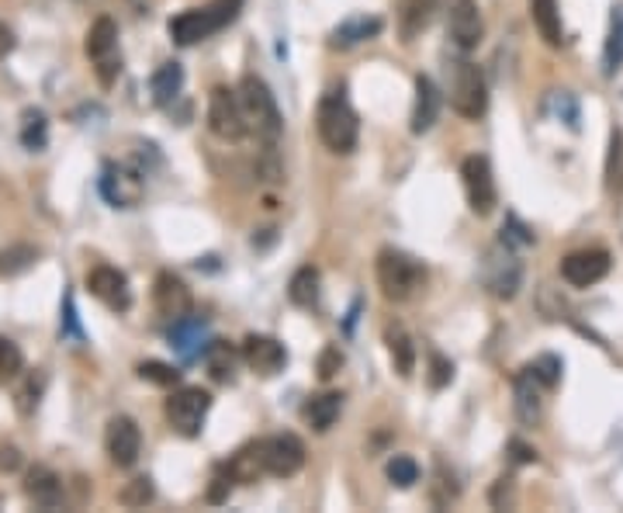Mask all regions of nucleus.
<instances>
[{
	"label": "nucleus",
	"instance_id": "41",
	"mask_svg": "<svg viewBox=\"0 0 623 513\" xmlns=\"http://www.w3.org/2000/svg\"><path fill=\"white\" fill-rule=\"evenodd\" d=\"M502 243H510L513 250H520V247H531L534 237L526 232V226L520 219H506V226H502Z\"/></svg>",
	"mask_w": 623,
	"mask_h": 513
},
{
	"label": "nucleus",
	"instance_id": "42",
	"mask_svg": "<svg viewBox=\"0 0 623 513\" xmlns=\"http://www.w3.org/2000/svg\"><path fill=\"white\" fill-rule=\"evenodd\" d=\"M450 379H453V364L447 358H440V354H429V385L444 389Z\"/></svg>",
	"mask_w": 623,
	"mask_h": 513
},
{
	"label": "nucleus",
	"instance_id": "38",
	"mask_svg": "<svg viewBox=\"0 0 623 513\" xmlns=\"http://www.w3.org/2000/svg\"><path fill=\"white\" fill-rule=\"evenodd\" d=\"M21 143L29 150L45 146V114L42 111H25V125H21Z\"/></svg>",
	"mask_w": 623,
	"mask_h": 513
},
{
	"label": "nucleus",
	"instance_id": "48",
	"mask_svg": "<svg viewBox=\"0 0 623 513\" xmlns=\"http://www.w3.org/2000/svg\"><path fill=\"white\" fill-rule=\"evenodd\" d=\"M8 53H14V32L0 21V59H4Z\"/></svg>",
	"mask_w": 623,
	"mask_h": 513
},
{
	"label": "nucleus",
	"instance_id": "33",
	"mask_svg": "<svg viewBox=\"0 0 623 513\" xmlns=\"http://www.w3.org/2000/svg\"><path fill=\"white\" fill-rule=\"evenodd\" d=\"M603 63H606V74H616V69L623 66V4H613Z\"/></svg>",
	"mask_w": 623,
	"mask_h": 513
},
{
	"label": "nucleus",
	"instance_id": "47",
	"mask_svg": "<svg viewBox=\"0 0 623 513\" xmlns=\"http://www.w3.org/2000/svg\"><path fill=\"white\" fill-rule=\"evenodd\" d=\"M18 465H21L18 448H0V472H14Z\"/></svg>",
	"mask_w": 623,
	"mask_h": 513
},
{
	"label": "nucleus",
	"instance_id": "29",
	"mask_svg": "<svg viewBox=\"0 0 623 513\" xmlns=\"http://www.w3.org/2000/svg\"><path fill=\"white\" fill-rule=\"evenodd\" d=\"M236 361H239V354L226 340H211L205 347V364H208V375L215 382H232L236 379Z\"/></svg>",
	"mask_w": 623,
	"mask_h": 513
},
{
	"label": "nucleus",
	"instance_id": "1",
	"mask_svg": "<svg viewBox=\"0 0 623 513\" xmlns=\"http://www.w3.org/2000/svg\"><path fill=\"white\" fill-rule=\"evenodd\" d=\"M243 11V0H208L205 8H190L177 18H171V39L177 45H198L211 35H219L222 29H229L232 21Z\"/></svg>",
	"mask_w": 623,
	"mask_h": 513
},
{
	"label": "nucleus",
	"instance_id": "27",
	"mask_svg": "<svg viewBox=\"0 0 623 513\" xmlns=\"http://www.w3.org/2000/svg\"><path fill=\"white\" fill-rule=\"evenodd\" d=\"M381 29H385L381 25V18H350V21H343V25L332 29L329 42L340 45V50H350V45H357V42H368V39L381 35Z\"/></svg>",
	"mask_w": 623,
	"mask_h": 513
},
{
	"label": "nucleus",
	"instance_id": "6",
	"mask_svg": "<svg viewBox=\"0 0 623 513\" xmlns=\"http://www.w3.org/2000/svg\"><path fill=\"white\" fill-rule=\"evenodd\" d=\"M87 59L94 63V74H98V80L105 87H111L118 80V74H122V53H118V25L111 18H98L87 32Z\"/></svg>",
	"mask_w": 623,
	"mask_h": 513
},
{
	"label": "nucleus",
	"instance_id": "34",
	"mask_svg": "<svg viewBox=\"0 0 623 513\" xmlns=\"http://www.w3.org/2000/svg\"><path fill=\"white\" fill-rule=\"evenodd\" d=\"M606 188L610 192H623V132L613 129L610 135V153H606Z\"/></svg>",
	"mask_w": 623,
	"mask_h": 513
},
{
	"label": "nucleus",
	"instance_id": "9",
	"mask_svg": "<svg viewBox=\"0 0 623 513\" xmlns=\"http://www.w3.org/2000/svg\"><path fill=\"white\" fill-rule=\"evenodd\" d=\"M208 129L226 139V143H239L250 129L243 119V105H239V95L229 87H215L208 95Z\"/></svg>",
	"mask_w": 623,
	"mask_h": 513
},
{
	"label": "nucleus",
	"instance_id": "25",
	"mask_svg": "<svg viewBox=\"0 0 623 513\" xmlns=\"http://www.w3.org/2000/svg\"><path fill=\"white\" fill-rule=\"evenodd\" d=\"M340 410H343V395H340V392H323V395H312L302 413H305V419H308L312 430L326 434V430L340 419Z\"/></svg>",
	"mask_w": 623,
	"mask_h": 513
},
{
	"label": "nucleus",
	"instance_id": "32",
	"mask_svg": "<svg viewBox=\"0 0 623 513\" xmlns=\"http://www.w3.org/2000/svg\"><path fill=\"white\" fill-rule=\"evenodd\" d=\"M232 482H256V476H263V465H260V440L256 445H247L243 451H236L232 461L226 465Z\"/></svg>",
	"mask_w": 623,
	"mask_h": 513
},
{
	"label": "nucleus",
	"instance_id": "23",
	"mask_svg": "<svg viewBox=\"0 0 623 513\" xmlns=\"http://www.w3.org/2000/svg\"><path fill=\"white\" fill-rule=\"evenodd\" d=\"M25 496L42 510H56L63 503V479L53 469H45V465H35L25 476Z\"/></svg>",
	"mask_w": 623,
	"mask_h": 513
},
{
	"label": "nucleus",
	"instance_id": "44",
	"mask_svg": "<svg viewBox=\"0 0 623 513\" xmlns=\"http://www.w3.org/2000/svg\"><path fill=\"white\" fill-rule=\"evenodd\" d=\"M39 395H42V379H39V382L29 379L25 389L18 392V410H21V413H32V410L39 406Z\"/></svg>",
	"mask_w": 623,
	"mask_h": 513
},
{
	"label": "nucleus",
	"instance_id": "20",
	"mask_svg": "<svg viewBox=\"0 0 623 513\" xmlns=\"http://www.w3.org/2000/svg\"><path fill=\"white\" fill-rule=\"evenodd\" d=\"M547 385L534 375L531 364H526L516 382H513V392H516V416L523 419V424H540V416H544V400H540V392Z\"/></svg>",
	"mask_w": 623,
	"mask_h": 513
},
{
	"label": "nucleus",
	"instance_id": "43",
	"mask_svg": "<svg viewBox=\"0 0 623 513\" xmlns=\"http://www.w3.org/2000/svg\"><path fill=\"white\" fill-rule=\"evenodd\" d=\"M340 364H343V354L337 351V347H326L323 358H319V379H323V382H329V379L340 371Z\"/></svg>",
	"mask_w": 623,
	"mask_h": 513
},
{
	"label": "nucleus",
	"instance_id": "8",
	"mask_svg": "<svg viewBox=\"0 0 623 513\" xmlns=\"http://www.w3.org/2000/svg\"><path fill=\"white\" fill-rule=\"evenodd\" d=\"M482 282L495 298H513L520 292L523 282V264L516 261V250L510 243H495L485 253V264H482Z\"/></svg>",
	"mask_w": 623,
	"mask_h": 513
},
{
	"label": "nucleus",
	"instance_id": "13",
	"mask_svg": "<svg viewBox=\"0 0 623 513\" xmlns=\"http://www.w3.org/2000/svg\"><path fill=\"white\" fill-rule=\"evenodd\" d=\"M87 288L94 298H101L111 313H129L132 309V288H129V277L118 271V268H90L87 271Z\"/></svg>",
	"mask_w": 623,
	"mask_h": 513
},
{
	"label": "nucleus",
	"instance_id": "18",
	"mask_svg": "<svg viewBox=\"0 0 623 513\" xmlns=\"http://www.w3.org/2000/svg\"><path fill=\"white\" fill-rule=\"evenodd\" d=\"M153 306L166 319H184L190 313V306H195V298H190V288L181 282L177 274L160 271L156 282H153Z\"/></svg>",
	"mask_w": 623,
	"mask_h": 513
},
{
	"label": "nucleus",
	"instance_id": "21",
	"mask_svg": "<svg viewBox=\"0 0 623 513\" xmlns=\"http://www.w3.org/2000/svg\"><path fill=\"white\" fill-rule=\"evenodd\" d=\"M437 4H440V0H392L395 21H398V35L405 42H413L429 25V21H434Z\"/></svg>",
	"mask_w": 623,
	"mask_h": 513
},
{
	"label": "nucleus",
	"instance_id": "36",
	"mask_svg": "<svg viewBox=\"0 0 623 513\" xmlns=\"http://www.w3.org/2000/svg\"><path fill=\"white\" fill-rule=\"evenodd\" d=\"M139 379L142 382H153V385H163V389H171L181 382V371L174 364H163V361H142L139 364Z\"/></svg>",
	"mask_w": 623,
	"mask_h": 513
},
{
	"label": "nucleus",
	"instance_id": "5",
	"mask_svg": "<svg viewBox=\"0 0 623 513\" xmlns=\"http://www.w3.org/2000/svg\"><path fill=\"white\" fill-rule=\"evenodd\" d=\"M426 282V271L416 256L402 250H381L378 253V285L389 302H409Z\"/></svg>",
	"mask_w": 623,
	"mask_h": 513
},
{
	"label": "nucleus",
	"instance_id": "26",
	"mask_svg": "<svg viewBox=\"0 0 623 513\" xmlns=\"http://www.w3.org/2000/svg\"><path fill=\"white\" fill-rule=\"evenodd\" d=\"M531 18L540 32V39L550 45V50H561L565 42V29H561V11L558 0H531Z\"/></svg>",
	"mask_w": 623,
	"mask_h": 513
},
{
	"label": "nucleus",
	"instance_id": "11",
	"mask_svg": "<svg viewBox=\"0 0 623 513\" xmlns=\"http://www.w3.org/2000/svg\"><path fill=\"white\" fill-rule=\"evenodd\" d=\"M260 465H263V476H274V479L295 476L305 465V445L295 434H277V437L260 440Z\"/></svg>",
	"mask_w": 623,
	"mask_h": 513
},
{
	"label": "nucleus",
	"instance_id": "17",
	"mask_svg": "<svg viewBox=\"0 0 623 513\" xmlns=\"http://www.w3.org/2000/svg\"><path fill=\"white\" fill-rule=\"evenodd\" d=\"M243 361L256 371L260 379H274L277 371H284V364H287V351H284V343L274 340V337L250 334L243 340Z\"/></svg>",
	"mask_w": 623,
	"mask_h": 513
},
{
	"label": "nucleus",
	"instance_id": "30",
	"mask_svg": "<svg viewBox=\"0 0 623 513\" xmlns=\"http://www.w3.org/2000/svg\"><path fill=\"white\" fill-rule=\"evenodd\" d=\"M287 295H292L295 306L312 309L319 302V271L316 268H298L292 274V285H287Z\"/></svg>",
	"mask_w": 623,
	"mask_h": 513
},
{
	"label": "nucleus",
	"instance_id": "39",
	"mask_svg": "<svg viewBox=\"0 0 623 513\" xmlns=\"http://www.w3.org/2000/svg\"><path fill=\"white\" fill-rule=\"evenodd\" d=\"M118 500H122L125 506H146L153 500V479H132Z\"/></svg>",
	"mask_w": 623,
	"mask_h": 513
},
{
	"label": "nucleus",
	"instance_id": "4",
	"mask_svg": "<svg viewBox=\"0 0 623 513\" xmlns=\"http://www.w3.org/2000/svg\"><path fill=\"white\" fill-rule=\"evenodd\" d=\"M447 98H450V108L458 111L461 119H482V114L489 111L485 74L471 59L450 63L447 66Z\"/></svg>",
	"mask_w": 623,
	"mask_h": 513
},
{
	"label": "nucleus",
	"instance_id": "37",
	"mask_svg": "<svg viewBox=\"0 0 623 513\" xmlns=\"http://www.w3.org/2000/svg\"><path fill=\"white\" fill-rule=\"evenodd\" d=\"M389 479H392V485H398V489H409V485L419 482V465H416L409 455H395V458L389 461Z\"/></svg>",
	"mask_w": 623,
	"mask_h": 513
},
{
	"label": "nucleus",
	"instance_id": "15",
	"mask_svg": "<svg viewBox=\"0 0 623 513\" xmlns=\"http://www.w3.org/2000/svg\"><path fill=\"white\" fill-rule=\"evenodd\" d=\"M610 274V253L606 250H575L561 261V277L575 288H589Z\"/></svg>",
	"mask_w": 623,
	"mask_h": 513
},
{
	"label": "nucleus",
	"instance_id": "45",
	"mask_svg": "<svg viewBox=\"0 0 623 513\" xmlns=\"http://www.w3.org/2000/svg\"><path fill=\"white\" fill-rule=\"evenodd\" d=\"M63 337H74V340H84V330L77 323V309H74V298L66 295V313H63Z\"/></svg>",
	"mask_w": 623,
	"mask_h": 513
},
{
	"label": "nucleus",
	"instance_id": "49",
	"mask_svg": "<svg viewBox=\"0 0 623 513\" xmlns=\"http://www.w3.org/2000/svg\"><path fill=\"white\" fill-rule=\"evenodd\" d=\"M510 451L516 455V461H537V451H534V448H526V445H520V440H513Z\"/></svg>",
	"mask_w": 623,
	"mask_h": 513
},
{
	"label": "nucleus",
	"instance_id": "28",
	"mask_svg": "<svg viewBox=\"0 0 623 513\" xmlns=\"http://www.w3.org/2000/svg\"><path fill=\"white\" fill-rule=\"evenodd\" d=\"M181 87H184V66L181 63H163L153 80H150V90H153V101L160 108L166 105H174V98L181 95Z\"/></svg>",
	"mask_w": 623,
	"mask_h": 513
},
{
	"label": "nucleus",
	"instance_id": "10",
	"mask_svg": "<svg viewBox=\"0 0 623 513\" xmlns=\"http://www.w3.org/2000/svg\"><path fill=\"white\" fill-rule=\"evenodd\" d=\"M461 181H464V195L474 216H492V208L499 205L495 192V177H492V163L485 156H468L461 163Z\"/></svg>",
	"mask_w": 623,
	"mask_h": 513
},
{
	"label": "nucleus",
	"instance_id": "3",
	"mask_svg": "<svg viewBox=\"0 0 623 513\" xmlns=\"http://www.w3.org/2000/svg\"><path fill=\"white\" fill-rule=\"evenodd\" d=\"M316 129L319 139L332 153H353L357 150V135H361V122H357V111L343 98V90H329L319 101L316 111Z\"/></svg>",
	"mask_w": 623,
	"mask_h": 513
},
{
	"label": "nucleus",
	"instance_id": "22",
	"mask_svg": "<svg viewBox=\"0 0 623 513\" xmlns=\"http://www.w3.org/2000/svg\"><path fill=\"white\" fill-rule=\"evenodd\" d=\"M440 87L429 80V77H416V105H413V132L416 135H423V132H429L437 125V119H440Z\"/></svg>",
	"mask_w": 623,
	"mask_h": 513
},
{
	"label": "nucleus",
	"instance_id": "19",
	"mask_svg": "<svg viewBox=\"0 0 623 513\" xmlns=\"http://www.w3.org/2000/svg\"><path fill=\"white\" fill-rule=\"evenodd\" d=\"M208 343L211 340H208V323L205 319H195V316L174 319V326H171V347L184 361L201 358Z\"/></svg>",
	"mask_w": 623,
	"mask_h": 513
},
{
	"label": "nucleus",
	"instance_id": "2",
	"mask_svg": "<svg viewBox=\"0 0 623 513\" xmlns=\"http://www.w3.org/2000/svg\"><path fill=\"white\" fill-rule=\"evenodd\" d=\"M239 95V105H243V119H247V129L267 143V150H274V143L281 139V111H277V101L271 95V87L263 84L260 77H243L236 87Z\"/></svg>",
	"mask_w": 623,
	"mask_h": 513
},
{
	"label": "nucleus",
	"instance_id": "12",
	"mask_svg": "<svg viewBox=\"0 0 623 513\" xmlns=\"http://www.w3.org/2000/svg\"><path fill=\"white\" fill-rule=\"evenodd\" d=\"M447 35L461 53H471L485 39V18L474 0H447Z\"/></svg>",
	"mask_w": 623,
	"mask_h": 513
},
{
	"label": "nucleus",
	"instance_id": "24",
	"mask_svg": "<svg viewBox=\"0 0 623 513\" xmlns=\"http://www.w3.org/2000/svg\"><path fill=\"white\" fill-rule=\"evenodd\" d=\"M385 343H389V358H392L395 371L402 379H409L416 371V343H413L409 334H405L402 323H389L385 326Z\"/></svg>",
	"mask_w": 623,
	"mask_h": 513
},
{
	"label": "nucleus",
	"instance_id": "35",
	"mask_svg": "<svg viewBox=\"0 0 623 513\" xmlns=\"http://www.w3.org/2000/svg\"><path fill=\"white\" fill-rule=\"evenodd\" d=\"M21 371H25V354H21V347L8 337H0V382L18 379Z\"/></svg>",
	"mask_w": 623,
	"mask_h": 513
},
{
	"label": "nucleus",
	"instance_id": "31",
	"mask_svg": "<svg viewBox=\"0 0 623 513\" xmlns=\"http://www.w3.org/2000/svg\"><path fill=\"white\" fill-rule=\"evenodd\" d=\"M39 261V250L29 243H14L8 250H0V277H18L25 274L29 268H35Z\"/></svg>",
	"mask_w": 623,
	"mask_h": 513
},
{
	"label": "nucleus",
	"instance_id": "46",
	"mask_svg": "<svg viewBox=\"0 0 623 513\" xmlns=\"http://www.w3.org/2000/svg\"><path fill=\"white\" fill-rule=\"evenodd\" d=\"M215 485H211V493H208V500L211 503H222L226 500V493H229V482H232V476H229V469H222L219 476L211 479Z\"/></svg>",
	"mask_w": 623,
	"mask_h": 513
},
{
	"label": "nucleus",
	"instance_id": "7",
	"mask_svg": "<svg viewBox=\"0 0 623 513\" xmlns=\"http://www.w3.org/2000/svg\"><path fill=\"white\" fill-rule=\"evenodd\" d=\"M163 410H166V424H171L181 437H198L205 427V416L211 410V395L198 385H184L166 400Z\"/></svg>",
	"mask_w": 623,
	"mask_h": 513
},
{
	"label": "nucleus",
	"instance_id": "40",
	"mask_svg": "<svg viewBox=\"0 0 623 513\" xmlns=\"http://www.w3.org/2000/svg\"><path fill=\"white\" fill-rule=\"evenodd\" d=\"M531 371H534V375H537L547 389H555V385L561 382V361H558V358H550V354L537 358V361L531 364Z\"/></svg>",
	"mask_w": 623,
	"mask_h": 513
},
{
	"label": "nucleus",
	"instance_id": "14",
	"mask_svg": "<svg viewBox=\"0 0 623 513\" xmlns=\"http://www.w3.org/2000/svg\"><path fill=\"white\" fill-rule=\"evenodd\" d=\"M105 448H108V458L118 465V469H132L142 455V434H139L132 416H114L111 419L108 434H105Z\"/></svg>",
	"mask_w": 623,
	"mask_h": 513
},
{
	"label": "nucleus",
	"instance_id": "16",
	"mask_svg": "<svg viewBox=\"0 0 623 513\" xmlns=\"http://www.w3.org/2000/svg\"><path fill=\"white\" fill-rule=\"evenodd\" d=\"M101 195L114 208H135L142 198V177L129 171L125 163H105L101 171Z\"/></svg>",
	"mask_w": 623,
	"mask_h": 513
}]
</instances>
